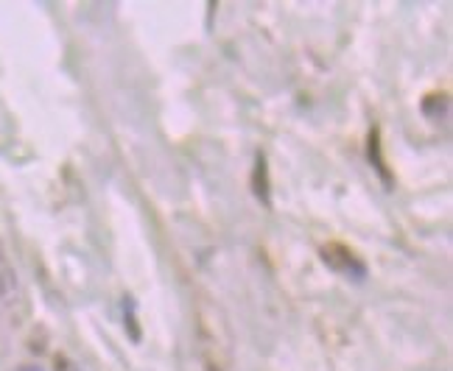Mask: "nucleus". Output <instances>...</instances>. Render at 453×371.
<instances>
[{
    "instance_id": "f257e3e1",
    "label": "nucleus",
    "mask_w": 453,
    "mask_h": 371,
    "mask_svg": "<svg viewBox=\"0 0 453 371\" xmlns=\"http://www.w3.org/2000/svg\"><path fill=\"white\" fill-rule=\"evenodd\" d=\"M322 260L330 265V269H336L342 274H356V276H364V262H358L353 257L350 249H342V246H325L322 249Z\"/></svg>"
},
{
    "instance_id": "f03ea898",
    "label": "nucleus",
    "mask_w": 453,
    "mask_h": 371,
    "mask_svg": "<svg viewBox=\"0 0 453 371\" xmlns=\"http://www.w3.org/2000/svg\"><path fill=\"white\" fill-rule=\"evenodd\" d=\"M255 193L257 199L264 201L266 207L272 204V196H269V176H266V156L257 154V165H255Z\"/></svg>"
},
{
    "instance_id": "7ed1b4c3",
    "label": "nucleus",
    "mask_w": 453,
    "mask_h": 371,
    "mask_svg": "<svg viewBox=\"0 0 453 371\" xmlns=\"http://www.w3.org/2000/svg\"><path fill=\"white\" fill-rule=\"evenodd\" d=\"M370 159H372V165L378 168V173L383 176V182H392L389 179V170L383 168V156H380V137H378V129H372V134H370Z\"/></svg>"
}]
</instances>
